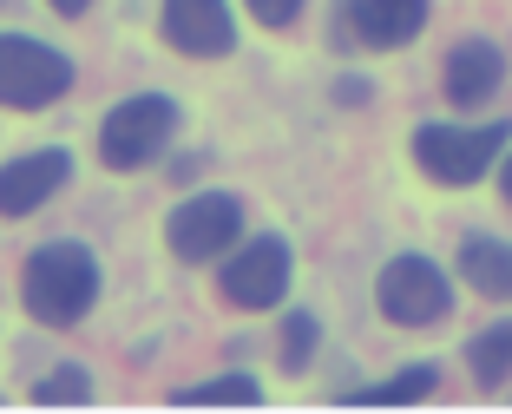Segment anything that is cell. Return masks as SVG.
I'll use <instances>...</instances> for the list:
<instances>
[{
	"label": "cell",
	"mask_w": 512,
	"mask_h": 414,
	"mask_svg": "<svg viewBox=\"0 0 512 414\" xmlns=\"http://www.w3.org/2000/svg\"><path fill=\"white\" fill-rule=\"evenodd\" d=\"M381 316L394 322V329H427V322L447 316L453 290H447V276L434 270L427 257H394L388 270H381Z\"/></svg>",
	"instance_id": "obj_5"
},
{
	"label": "cell",
	"mask_w": 512,
	"mask_h": 414,
	"mask_svg": "<svg viewBox=\"0 0 512 414\" xmlns=\"http://www.w3.org/2000/svg\"><path fill=\"white\" fill-rule=\"evenodd\" d=\"M20 296H27V309L46 329H66V322H79L92 309V296H99V263H92L86 244H40L27 257Z\"/></svg>",
	"instance_id": "obj_1"
},
{
	"label": "cell",
	"mask_w": 512,
	"mask_h": 414,
	"mask_svg": "<svg viewBox=\"0 0 512 414\" xmlns=\"http://www.w3.org/2000/svg\"><path fill=\"white\" fill-rule=\"evenodd\" d=\"M33 395H40V401H86L92 382H86V368H53V375H46Z\"/></svg>",
	"instance_id": "obj_17"
},
{
	"label": "cell",
	"mask_w": 512,
	"mask_h": 414,
	"mask_svg": "<svg viewBox=\"0 0 512 414\" xmlns=\"http://www.w3.org/2000/svg\"><path fill=\"white\" fill-rule=\"evenodd\" d=\"M316 342H322V329H316V316H289L283 322V368H309V355H316Z\"/></svg>",
	"instance_id": "obj_15"
},
{
	"label": "cell",
	"mask_w": 512,
	"mask_h": 414,
	"mask_svg": "<svg viewBox=\"0 0 512 414\" xmlns=\"http://www.w3.org/2000/svg\"><path fill=\"white\" fill-rule=\"evenodd\" d=\"M73 178V158L66 152H27V158H14V165H0V217H27V211H40L60 184Z\"/></svg>",
	"instance_id": "obj_9"
},
{
	"label": "cell",
	"mask_w": 512,
	"mask_h": 414,
	"mask_svg": "<svg viewBox=\"0 0 512 414\" xmlns=\"http://www.w3.org/2000/svg\"><path fill=\"white\" fill-rule=\"evenodd\" d=\"M243 7H250L263 27H289V20L302 14V0H243Z\"/></svg>",
	"instance_id": "obj_18"
},
{
	"label": "cell",
	"mask_w": 512,
	"mask_h": 414,
	"mask_svg": "<svg viewBox=\"0 0 512 414\" xmlns=\"http://www.w3.org/2000/svg\"><path fill=\"white\" fill-rule=\"evenodd\" d=\"M237 230H243V204L230 198V191H197V198H184L178 211H171L165 237L184 263H204V257H224V250L237 244Z\"/></svg>",
	"instance_id": "obj_6"
},
{
	"label": "cell",
	"mask_w": 512,
	"mask_h": 414,
	"mask_svg": "<svg viewBox=\"0 0 512 414\" xmlns=\"http://www.w3.org/2000/svg\"><path fill=\"white\" fill-rule=\"evenodd\" d=\"M421 395H434V368H407L381 388H362V401H421Z\"/></svg>",
	"instance_id": "obj_16"
},
{
	"label": "cell",
	"mask_w": 512,
	"mask_h": 414,
	"mask_svg": "<svg viewBox=\"0 0 512 414\" xmlns=\"http://www.w3.org/2000/svg\"><path fill=\"white\" fill-rule=\"evenodd\" d=\"M171 132H178V106H171L165 92H138V99H125V106L106 112V125H99V158H106L112 171H138L171 145Z\"/></svg>",
	"instance_id": "obj_3"
},
{
	"label": "cell",
	"mask_w": 512,
	"mask_h": 414,
	"mask_svg": "<svg viewBox=\"0 0 512 414\" xmlns=\"http://www.w3.org/2000/svg\"><path fill=\"white\" fill-rule=\"evenodd\" d=\"M467 362H473V375H480L486 388H499V382H506V375H512V322H493L486 336H473Z\"/></svg>",
	"instance_id": "obj_13"
},
{
	"label": "cell",
	"mask_w": 512,
	"mask_h": 414,
	"mask_svg": "<svg viewBox=\"0 0 512 414\" xmlns=\"http://www.w3.org/2000/svg\"><path fill=\"white\" fill-rule=\"evenodd\" d=\"M53 7H60V14H86L92 0H53Z\"/></svg>",
	"instance_id": "obj_20"
},
{
	"label": "cell",
	"mask_w": 512,
	"mask_h": 414,
	"mask_svg": "<svg viewBox=\"0 0 512 414\" xmlns=\"http://www.w3.org/2000/svg\"><path fill=\"white\" fill-rule=\"evenodd\" d=\"M499 191H506V204H512V152H506V165H499Z\"/></svg>",
	"instance_id": "obj_19"
},
{
	"label": "cell",
	"mask_w": 512,
	"mask_h": 414,
	"mask_svg": "<svg viewBox=\"0 0 512 414\" xmlns=\"http://www.w3.org/2000/svg\"><path fill=\"white\" fill-rule=\"evenodd\" d=\"M499 79H506V60H499L493 40H460L447 53V99L453 106H480V99H493Z\"/></svg>",
	"instance_id": "obj_11"
},
{
	"label": "cell",
	"mask_w": 512,
	"mask_h": 414,
	"mask_svg": "<svg viewBox=\"0 0 512 414\" xmlns=\"http://www.w3.org/2000/svg\"><path fill=\"white\" fill-rule=\"evenodd\" d=\"M512 132L506 125H421L414 132V158L434 184H473L493 171V158H506Z\"/></svg>",
	"instance_id": "obj_2"
},
{
	"label": "cell",
	"mask_w": 512,
	"mask_h": 414,
	"mask_svg": "<svg viewBox=\"0 0 512 414\" xmlns=\"http://www.w3.org/2000/svg\"><path fill=\"white\" fill-rule=\"evenodd\" d=\"M66 86H73V60L66 53L27 40V33H0V106L40 112L53 99H66Z\"/></svg>",
	"instance_id": "obj_4"
},
{
	"label": "cell",
	"mask_w": 512,
	"mask_h": 414,
	"mask_svg": "<svg viewBox=\"0 0 512 414\" xmlns=\"http://www.w3.org/2000/svg\"><path fill=\"white\" fill-rule=\"evenodd\" d=\"M289 290V244L283 237H250L237 257L224 263V296L237 309H270Z\"/></svg>",
	"instance_id": "obj_7"
},
{
	"label": "cell",
	"mask_w": 512,
	"mask_h": 414,
	"mask_svg": "<svg viewBox=\"0 0 512 414\" xmlns=\"http://www.w3.org/2000/svg\"><path fill=\"white\" fill-rule=\"evenodd\" d=\"M460 276H467L480 296H493V303H512V244H499V237H467V244H460Z\"/></svg>",
	"instance_id": "obj_12"
},
{
	"label": "cell",
	"mask_w": 512,
	"mask_h": 414,
	"mask_svg": "<svg viewBox=\"0 0 512 414\" xmlns=\"http://www.w3.org/2000/svg\"><path fill=\"white\" fill-rule=\"evenodd\" d=\"M342 20L362 46H407L427 27V0H348Z\"/></svg>",
	"instance_id": "obj_10"
},
{
	"label": "cell",
	"mask_w": 512,
	"mask_h": 414,
	"mask_svg": "<svg viewBox=\"0 0 512 414\" xmlns=\"http://www.w3.org/2000/svg\"><path fill=\"white\" fill-rule=\"evenodd\" d=\"M165 40L191 60H224L237 46V20L224 0H165Z\"/></svg>",
	"instance_id": "obj_8"
},
{
	"label": "cell",
	"mask_w": 512,
	"mask_h": 414,
	"mask_svg": "<svg viewBox=\"0 0 512 414\" xmlns=\"http://www.w3.org/2000/svg\"><path fill=\"white\" fill-rule=\"evenodd\" d=\"M178 401H237V408H250V401H263V388H256L250 375H217V382H197V388H184Z\"/></svg>",
	"instance_id": "obj_14"
}]
</instances>
